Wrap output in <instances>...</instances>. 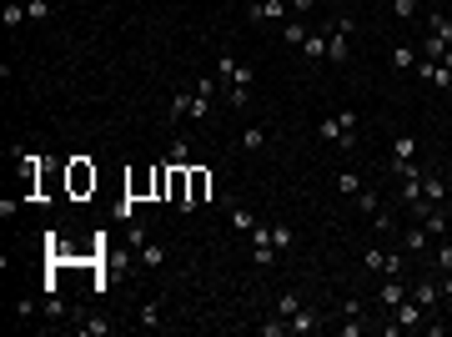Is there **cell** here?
I'll return each mask as SVG.
<instances>
[{"instance_id": "6da1fadb", "label": "cell", "mask_w": 452, "mask_h": 337, "mask_svg": "<svg viewBox=\"0 0 452 337\" xmlns=\"http://www.w3.org/2000/svg\"><path fill=\"white\" fill-rule=\"evenodd\" d=\"M317 136L332 141V146H342V151H357V111H337V116H327L317 126Z\"/></svg>"}, {"instance_id": "7a4b0ae2", "label": "cell", "mask_w": 452, "mask_h": 337, "mask_svg": "<svg viewBox=\"0 0 452 337\" xmlns=\"http://www.w3.org/2000/svg\"><path fill=\"white\" fill-rule=\"evenodd\" d=\"M422 327H427V307H422V302L407 292L397 307H392V322H387V332H422Z\"/></svg>"}, {"instance_id": "3957f363", "label": "cell", "mask_w": 452, "mask_h": 337, "mask_svg": "<svg viewBox=\"0 0 452 337\" xmlns=\"http://www.w3.org/2000/svg\"><path fill=\"white\" fill-rule=\"evenodd\" d=\"M206 197H211V172L206 166H186V211L206 206Z\"/></svg>"}, {"instance_id": "277c9868", "label": "cell", "mask_w": 452, "mask_h": 337, "mask_svg": "<svg viewBox=\"0 0 452 337\" xmlns=\"http://www.w3.org/2000/svg\"><path fill=\"white\" fill-rule=\"evenodd\" d=\"M412 156H417V141H412V136L402 131L397 141H392V161H387V172H392V177H407V172H412V166H417Z\"/></svg>"}, {"instance_id": "5b68a950", "label": "cell", "mask_w": 452, "mask_h": 337, "mask_svg": "<svg viewBox=\"0 0 452 337\" xmlns=\"http://www.w3.org/2000/svg\"><path fill=\"white\" fill-rule=\"evenodd\" d=\"M66 187H71V197H86V192H96V166H91V161H71Z\"/></svg>"}, {"instance_id": "8992f818", "label": "cell", "mask_w": 452, "mask_h": 337, "mask_svg": "<svg viewBox=\"0 0 452 337\" xmlns=\"http://www.w3.org/2000/svg\"><path fill=\"white\" fill-rule=\"evenodd\" d=\"M226 101H232L237 111L252 101V66H237V71H232V81H226Z\"/></svg>"}, {"instance_id": "52a82bcc", "label": "cell", "mask_w": 452, "mask_h": 337, "mask_svg": "<svg viewBox=\"0 0 452 337\" xmlns=\"http://www.w3.org/2000/svg\"><path fill=\"white\" fill-rule=\"evenodd\" d=\"M287 11H292V0H252L247 6L252 21H287Z\"/></svg>"}, {"instance_id": "ba28073f", "label": "cell", "mask_w": 452, "mask_h": 337, "mask_svg": "<svg viewBox=\"0 0 452 337\" xmlns=\"http://www.w3.org/2000/svg\"><path fill=\"white\" fill-rule=\"evenodd\" d=\"M322 322H327V317H322V312H317V307H307V302H302V307H297V312H292V317H287V327H292V332H297V337H307V332H317V327H322Z\"/></svg>"}, {"instance_id": "9c48e42d", "label": "cell", "mask_w": 452, "mask_h": 337, "mask_svg": "<svg viewBox=\"0 0 452 337\" xmlns=\"http://www.w3.org/2000/svg\"><path fill=\"white\" fill-rule=\"evenodd\" d=\"M327 61H332V66H347V61H352V40H347L342 31L327 35Z\"/></svg>"}, {"instance_id": "30bf717a", "label": "cell", "mask_w": 452, "mask_h": 337, "mask_svg": "<svg viewBox=\"0 0 452 337\" xmlns=\"http://www.w3.org/2000/svg\"><path fill=\"white\" fill-rule=\"evenodd\" d=\"M412 297H417V302L432 312V307L442 302V287H437V277H417V282H412Z\"/></svg>"}, {"instance_id": "8fae6325", "label": "cell", "mask_w": 452, "mask_h": 337, "mask_svg": "<svg viewBox=\"0 0 452 337\" xmlns=\"http://www.w3.org/2000/svg\"><path fill=\"white\" fill-rule=\"evenodd\" d=\"M427 35H432L437 45H452V16H442V11H427Z\"/></svg>"}, {"instance_id": "7c38bea8", "label": "cell", "mask_w": 452, "mask_h": 337, "mask_svg": "<svg viewBox=\"0 0 452 337\" xmlns=\"http://www.w3.org/2000/svg\"><path fill=\"white\" fill-rule=\"evenodd\" d=\"M297 50H302V61H307V66H317V61H327V35H322V31H312Z\"/></svg>"}, {"instance_id": "4fadbf2b", "label": "cell", "mask_w": 452, "mask_h": 337, "mask_svg": "<svg viewBox=\"0 0 452 337\" xmlns=\"http://www.w3.org/2000/svg\"><path fill=\"white\" fill-rule=\"evenodd\" d=\"M402 297H407V282H402V277H387V282H382V292H377V302H382L387 312H392V307H397Z\"/></svg>"}, {"instance_id": "5bb4252c", "label": "cell", "mask_w": 452, "mask_h": 337, "mask_svg": "<svg viewBox=\"0 0 452 337\" xmlns=\"http://www.w3.org/2000/svg\"><path fill=\"white\" fill-rule=\"evenodd\" d=\"M442 197H447L442 177L437 172H422V206H442Z\"/></svg>"}, {"instance_id": "9a60e30c", "label": "cell", "mask_w": 452, "mask_h": 337, "mask_svg": "<svg viewBox=\"0 0 452 337\" xmlns=\"http://www.w3.org/2000/svg\"><path fill=\"white\" fill-rule=\"evenodd\" d=\"M427 247H432L427 227H407V232H402V252H412V257H417V252H427Z\"/></svg>"}, {"instance_id": "2e32d148", "label": "cell", "mask_w": 452, "mask_h": 337, "mask_svg": "<svg viewBox=\"0 0 452 337\" xmlns=\"http://www.w3.org/2000/svg\"><path fill=\"white\" fill-rule=\"evenodd\" d=\"M206 116H211V96L191 91V96H186V121H206Z\"/></svg>"}, {"instance_id": "e0dca14e", "label": "cell", "mask_w": 452, "mask_h": 337, "mask_svg": "<svg viewBox=\"0 0 452 337\" xmlns=\"http://www.w3.org/2000/svg\"><path fill=\"white\" fill-rule=\"evenodd\" d=\"M447 221H452V216H447L442 206H432V211L422 216V227H427V237H437V242H442V237H447Z\"/></svg>"}, {"instance_id": "ac0fdd59", "label": "cell", "mask_w": 452, "mask_h": 337, "mask_svg": "<svg viewBox=\"0 0 452 337\" xmlns=\"http://www.w3.org/2000/svg\"><path fill=\"white\" fill-rule=\"evenodd\" d=\"M417 66V50L412 45H392V71H412Z\"/></svg>"}, {"instance_id": "d6986e66", "label": "cell", "mask_w": 452, "mask_h": 337, "mask_svg": "<svg viewBox=\"0 0 452 337\" xmlns=\"http://www.w3.org/2000/svg\"><path fill=\"white\" fill-rule=\"evenodd\" d=\"M266 141H271V136H266L261 126H247V131H242V151H266Z\"/></svg>"}, {"instance_id": "ffe728a7", "label": "cell", "mask_w": 452, "mask_h": 337, "mask_svg": "<svg viewBox=\"0 0 452 337\" xmlns=\"http://www.w3.org/2000/svg\"><path fill=\"white\" fill-rule=\"evenodd\" d=\"M252 262H256V267L266 272V267L276 262V247H271V242H252Z\"/></svg>"}, {"instance_id": "44dd1931", "label": "cell", "mask_w": 452, "mask_h": 337, "mask_svg": "<svg viewBox=\"0 0 452 337\" xmlns=\"http://www.w3.org/2000/svg\"><path fill=\"white\" fill-rule=\"evenodd\" d=\"M136 327L156 332V327H161V302H146V307H141V317H136Z\"/></svg>"}, {"instance_id": "7402d4cb", "label": "cell", "mask_w": 452, "mask_h": 337, "mask_svg": "<svg viewBox=\"0 0 452 337\" xmlns=\"http://www.w3.org/2000/svg\"><path fill=\"white\" fill-rule=\"evenodd\" d=\"M362 192V177L357 172H342V177H337V197H357Z\"/></svg>"}, {"instance_id": "603a6c76", "label": "cell", "mask_w": 452, "mask_h": 337, "mask_svg": "<svg viewBox=\"0 0 452 337\" xmlns=\"http://www.w3.org/2000/svg\"><path fill=\"white\" fill-rule=\"evenodd\" d=\"M256 332H261V337H287L292 327H287V317H281V312H276V317H266V322H261Z\"/></svg>"}, {"instance_id": "cb8c5ba5", "label": "cell", "mask_w": 452, "mask_h": 337, "mask_svg": "<svg viewBox=\"0 0 452 337\" xmlns=\"http://www.w3.org/2000/svg\"><path fill=\"white\" fill-rule=\"evenodd\" d=\"M307 35H312V31H307L302 21H287V26H281V40H287V45H302Z\"/></svg>"}, {"instance_id": "d4e9b609", "label": "cell", "mask_w": 452, "mask_h": 337, "mask_svg": "<svg viewBox=\"0 0 452 337\" xmlns=\"http://www.w3.org/2000/svg\"><path fill=\"white\" fill-rule=\"evenodd\" d=\"M166 161H171V166H186V161H191V141L176 136V141H171V156H166Z\"/></svg>"}, {"instance_id": "484cf974", "label": "cell", "mask_w": 452, "mask_h": 337, "mask_svg": "<svg viewBox=\"0 0 452 337\" xmlns=\"http://www.w3.org/2000/svg\"><path fill=\"white\" fill-rule=\"evenodd\" d=\"M352 201H357V211H362V216H372V211L382 206V197H377V192H367V187H362V192H357Z\"/></svg>"}, {"instance_id": "4316f807", "label": "cell", "mask_w": 452, "mask_h": 337, "mask_svg": "<svg viewBox=\"0 0 452 337\" xmlns=\"http://www.w3.org/2000/svg\"><path fill=\"white\" fill-rule=\"evenodd\" d=\"M141 262H146V267H161V262H166V247H156V242H141Z\"/></svg>"}, {"instance_id": "83f0119b", "label": "cell", "mask_w": 452, "mask_h": 337, "mask_svg": "<svg viewBox=\"0 0 452 337\" xmlns=\"http://www.w3.org/2000/svg\"><path fill=\"white\" fill-rule=\"evenodd\" d=\"M427 86H432V91H452V71H447V66H432Z\"/></svg>"}, {"instance_id": "f1b7e54d", "label": "cell", "mask_w": 452, "mask_h": 337, "mask_svg": "<svg viewBox=\"0 0 452 337\" xmlns=\"http://www.w3.org/2000/svg\"><path fill=\"white\" fill-rule=\"evenodd\" d=\"M232 227H237V232H252V227H256V216H252L247 206H232Z\"/></svg>"}, {"instance_id": "f546056e", "label": "cell", "mask_w": 452, "mask_h": 337, "mask_svg": "<svg viewBox=\"0 0 452 337\" xmlns=\"http://www.w3.org/2000/svg\"><path fill=\"white\" fill-rule=\"evenodd\" d=\"M76 327H81V332H91V337H106V332H111V322H106V317H86V322H76Z\"/></svg>"}, {"instance_id": "4dcf8cb0", "label": "cell", "mask_w": 452, "mask_h": 337, "mask_svg": "<svg viewBox=\"0 0 452 337\" xmlns=\"http://www.w3.org/2000/svg\"><path fill=\"white\" fill-rule=\"evenodd\" d=\"M271 247L276 252H292V227H271Z\"/></svg>"}, {"instance_id": "1f68e13d", "label": "cell", "mask_w": 452, "mask_h": 337, "mask_svg": "<svg viewBox=\"0 0 452 337\" xmlns=\"http://www.w3.org/2000/svg\"><path fill=\"white\" fill-rule=\"evenodd\" d=\"M372 232H382V237L392 232V211H387V206H377V211H372Z\"/></svg>"}, {"instance_id": "d6a6232c", "label": "cell", "mask_w": 452, "mask_h": 337, "mask_svg": "<svg viewBox=\"0 0 452 337\" xmlns=\"http://www.w3.org/2000/svg\"><path fill=\"white\" fill-rule=\"evenodd\" d=\"M242 61H237V55H221V61H216V81H232V71H237Z\"/></svg>"}, {"instance_id": "836d02e7", "label": "cell", "mask_w": 452, "mask_h": 337, "mask_svg": "<svg viewBox=\"0 0 452 337\" xmlns=\"http://www.w3.org/2000/svg\"><path fill=\"white\" fill-rule=\"evenodd\" d=\"M392 16H397V21H412V16H417V0H392Z\"/></svg>"}, {"instance_id": "e575fe53", "label": "cell", "mask_w": 452, "mask_h": 337, "mask_svg": "<svg viewBox=\"0 0 452 337\" xmlns=\"http://www.w3.org/2000/svg\"><path fill=\"white\" fill-rule=\"evenodd\" d=\"M45 317H50V322H55V317H66V302L55 297V292H45Z\"/></svg>"}, {"instance_id": "d590c367", "label": "cell", "mask_w": 452, "mask_h": 337, "mask_svg": "<svg viewBox=\"0 0 452 337\" xmlns=\"http://www.w3.org/2000/svg\"><path fill=\"white\" fill-rule=\"evenodd\" d=\"M21 21H30V11H26V6H16V0H11V6H6V26H21Z\"/></svg>"}, {"instance_id": "8d00e7d4", "label": "cell", "mask_w": 452, "mask_h": 337, "mask_svg": "<svg viewBox=\"0 0 452 337\" xmlns=\"http://www.w3.org/2000/svg\"><path fill=\"white\" fill-rule=\"evenodd\" d=\"M362 332H367V317H347L342 322V337H362Z\"/></svg>"}, {"instance_id": "74e56055", "label": "cell", "mask_w": 452, "mask_h": 337, "mask_svg": "<svg viewBox=\"0 0 452 337\" xmlns=\"http://www.w3.org/2000/svg\"><path fill=\"white\" fill-rule=\"evenodd\" d=\"M26 11H30V21H45L50 16V0H26Z\"/></svg>"}, {"instance_id": "f35d334b", "label": "cell", "mask_w": 452, "mask_h": 337, "mask_svg": "<svg viewBox=\"0 0 452 337\" xmlns=\"http://www.w3.org/2000/svg\"><path fill=\"white\" fill-rule=\"evenodd\" d=\"M297 307H302V297H297V292H287V297H281V302H276V312H281V317H292Z\"/></svg>"}, {"instance_id": "ab89813d", "label": "cell", "mask_w": 452, "mask_h": 337, "mask_svg": "<svg viewBox=\"0 0 452 337\" xmlns=\"http://www.w3.org/2000/svg\"><path fill=\"white\" fill-rule=\"evenodd\" d=\"M437 272H452V242L437 247Z\"/></svg>"}, {"instance_id": "60d3db41", "label": "cell", "mask_w": 452, "mask_h": 337, "mask_svg": "<svg viewBox=\"0 0 452 337\" xmlns=\"http://www.w3.org/2000/svg\"><path fill=\"white\" fill-rule=\"evenodd\" d=\"M342 317H367V307H362L357 297H347V302H342Z\"/></svg>"}, {"instance_id": "b9f144b4", "label": "cell", "mask_w": 452, "mask_h": 337, "mask_svg": "<svg viewBox=\"0 0 452 337\" xmlns=\"http://www.w3.org/2000/svg\"><path fill=\"white\" fill-rule=\"evenodd\" d=\"M437 287H442V297H447V302H452V272H447V277H442V282H437Z\"/></svg>"}, {"instance_id": "7bdbcfd3", "label": "cell", "mask_w": 452, "mask_h": 337, "mask_svg": "<svg viewBox=\"0 0 452 337\" xmlns=\"http://www.w3.org/2000/svg\"><path fill=\"white\" fill-rule=\"evenodd\" d=\"M437 66H447V71H452V45H447V50L437 55Z\"/></svg>"}, {"instance_id": "ee69618b", "label": "cell", "mask_w": 452, "mask_h": 337, "mask_svg": "<svg viewBox=\"0 0 452 337\" xmlns=\"http://www.w3.org/2000/svg\"><path fill=\"white\" fill-rule=\"evenodd\" d=\"M292 11H312V0H292Z\"/></svg>"}, {"instance_id": "f6af8a7d", "label": "cell", "mask_w": 452, "mask_h": 337, "mask_svg": "<svg viewBox=\"0 0 452 337\" xmlns=\"http://www.w3.org/2000/svg\"><path fill=\"white\" fill-rule=\"evenodd\" d=\"M447 332H452V322H447Z\"/></svg>"}]
</instances>
